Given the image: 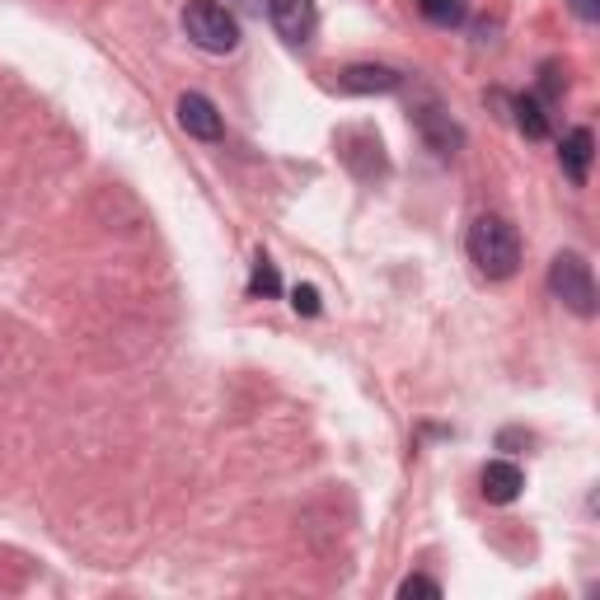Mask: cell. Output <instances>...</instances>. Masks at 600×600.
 <instances>
[{
	"label": "cell",
	"mask_w": 600,
	"mask_h": 600,
	"mask_svg": "<svg viewBox=\"0 0 600 600\" xmlns=\"http://www.w3.org/2000/svg\"><path fill=\"white\" fill-rule=\"evenodd\" d=\"M465 249H469V263L479 267L488 281H507L520 267V235H516V226L507 216H493V212L473 216V226L465 235Z\"/></svg>",
	"instance_id": "obj_1"
},
{
	"label": "cell",
	"mask_w": 600,
	"mask_h": 600,
	"mask_svg": "<svg viewBox=\"0 0 600 600\" xmlns=\"http://www.w3.org/2000/svg\"><path fill=\"white\" fill-rule=\"evenodd\" d=\"M183 34L193 47L212 57H226L240 47V20L220 5V0H188L183 5Z\"/></svg>",
	"instance_id": "obj_2"
},
{
	"label": "cell",
	"mask_w": 600,
	"mask_h": 600,
	"mask_svg": "<svg viewBox=\"0 0 600 600\" xmlns=\"http://www.w3.org/2000/svg\"><path fill=\"white\" fill-rule=\"evenodd\" d=\"M549 291L554 300H563L577 320H591L596 314V277H591V263L577 254V249H563L549 263Z\"/></svg>",
	"instance_id": "obj_3"
},
{
	"label": "cell",
	"mask_w": 600,
	"mask_h": 600,
	"mask_svg": "<svg viewBox=\"0 0 600 600\" xmlns=\"http://www.w3.org/2000/svg\"><path fill=\"white\" fill-rule=\"evenodd\" d=\"M267 24L277 28V38L300 47L320 24V10H314V0H267Z\"/></svg>",
	"instance_id": "obj_4"
},
{
	"label": "cell",
	"mask_w": 600,
	"mask_h": 600,
	"mask_svg": "<svg viewBox=\"0 0 600 600\" xmlns=\"http://www.w3.org/2000/svg\"><path fill=\"white\" fill-rule=\"evenodd\" d=\"M413 122H418L422 141H428V146L441 155V160H451V155L465 146V128H460V122H455V118L446 113V108L428 104V108H418V113H413Z\"/></svg>",
	"instance_id": "obj_5"
},
{
	"label": "cell",
	"mask_w": 600,
	"mask_h": 600,
	"mask_svg": "<svg viewBox=\"0 0 600 600\" xmlns=\"http://www.w3.org/2000/svg\"><path fill=\"white\" fill-rule=\"evenodd\" d=\"M179 128L188 136H197V141H220L226 136V118H220V108L207 99V94L188 89L179 99Z\"/></svg>",
	"instance_id": "obj_6"
},
{
	"label": "cell",
	"mask_w": 600,
	"mask_h": 600,
	"mask_svg": "<svg viewBox=\"0 0 600 600\" xmlns=\"http://www.w3.org/2000/svg\"><path fill=\"white\" fill-rule=\"evenodd\" d=\"M479 493L493 502V507H507V502H516L526 493V473H520V465H512V460H488L479 473Z\"/></svg>",
	"instance_id": "obj_7"
},
{
	"label": "cell",
	"mask_w": 600,
	"mask_h": 600,
	"mask_svg": "<svg viewBox=\"0 0 600 600\" xmlns=\"http://www.w3.org/2000/svg\"><path fill=\"white\" fill-rule=\"evenodd\" d=\"M591 160H596V136H591V128H573V132L563 136V146H559V165H563V173H567V183H573V188H587Z\"/></svg>",
	"instance_id": "obj_8"
},
{
	"label": "cell",
	"mask_w": 600,
	"mask_h": 600,
	"mask_svg": "<svg viewBox=\"0 0 600 600\" xmlns=\"http://www.w3.org/2000/svg\"><path fill=\"white\" fill-rule=\"evenodd\" d=\"M404 85V75L394 71V67H343L338 71V89L343 94H394Z\"/></svg>",
	"instance_id": "obj_9"
},
{
	"label": "cell",
	"mask_w": 600,
	"mask_h": 600,
	"mask_svg": "<svg viewBox=\"0 0 600 600\" xmlns=\"http://www.w3.org/2000/svg\"><path fill=\"white\" fill-rule=\"evenodd\" d=\"M512 108H516V128L526 132L530 141H544V136H549V118H544L540 99H530V94H520V99H516Z\"/></svg>",
	"instance_id": "obj_10"
},
{
	"label": "cell",
	"mask_w": 600,
	"mask_h": 600,
	"mask_svg": "<svg viewBox=\"0 0 600 600\" xmlns=\"http://www.w3.org/2000/svg\"><path fill=\"white\" fill-rule=\"evenodd\" d=\"M418 10L428 14L432 24L441 28H451V24H460L465 20V10H469V0H418Z\"/></svg>",
	"instance_id": "obj_11"
},
{
	"label": "cell",
	"mask_w": 600,
	"mask_h": 600,
	"mask_svg": "<svg viewBox=\"0 0 600 600\" xmlns=\"http://www.w3.org/2000/svg\"><path fill=\"white\" fill-rule=\"evenodd\" d=\"M249 291H254V296H277V291H281L277 263L267 259V254H259V259H254V277H249Z\"/></svg>",
	"instance_id": "obj_12"
},
{
	"label": "cell",
	"mask_w": 600,
	"mask_h": 600,
	"mask_svg": "<svg viewBox=\"0 0 600 600\" xmlns=\"http://www.w3.org/2000/svg\"><path fill=\"white\" fill-rule=\"evenodd\" d=\"M408 596H432V600H436V596H441V581L422 577V573H418V577H404V581H399V600H408Z\"/></svg>",
	"instance_id": "obj_13"
},
{
	"label": "cell",
	"mask_w": 600,
	"mask_h": 600,
	"mask_svg": "<svg viewBox=\"0 0 600 600\" xmlns=\"http://www.w3.org/2000/svg\"><path fill=\"white\" fill-rule=\"evenodd\" d=\"M291 305H296V314H320V291H314V287H296L291 291Z\"/></svg>",
	"instance_id": "obj_14"
},
{
	"label": "cell",
	"mask_w": 600,
	"mask_h": 600,
	"mask_svg": "<svg viewBox=\"0 0 600 600\" xmlns=\"http://www.w3.org/2000/svg\"><path fill=\"white\" fill-rule=\"evenodd\" d=\"M573 10H577V20H587V24L600 20V0H573Z\"/></svg>",
	"instance_id": "obj_15"
},
{
	"label": "cell",
	"mask_w": 600,
	"mask_h": 600,
	"mask_svg": "<svg viewBox=\"0 0 600 600\" xmlns=\"http://www.w3.org/2000/svg\"><path fill=\"white\" fill-rule=\"evenodd\" d=\"M544 94H549V99H559V94H563V85H559V67H554V61L544 67Z\"/></svg>",
	"instance_id": "obj_16"
}]
</instances>
